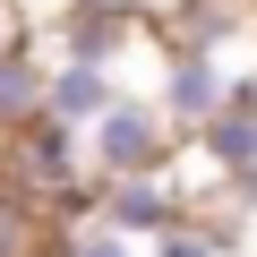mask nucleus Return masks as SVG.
<instances>
[{"label":"nucleus","instance_id":"f257e3e1","mask_svg":"<svg viewBox=\"0 0 257 257\" xmlns=\"http://www.w3.org/2000/svg\"><path fill=\"white\" fill-rule=\"evenodd\" d=\"M0 180H9L18 197H35L43 214L60 206H86V189H94V163H86V128H69V120H26V128H9V163H0Z\"/></svg>","mask_w":257,"mask_h":257},{"label":"nucleus","instance_id":"f03ea898","mask_svg":"<svg viewBox=\"0 0 257 257\" xmlns=\"http://www.w3.org/2000/svg\"><path fill=\"white\" fill-rule=\"evenodd\" d=\"M180 155H189V138L172 128V111L155 103V94H138L128 86L94 128H86V163H94V180H128V172H180Z\"/></svg>","mask_w":257,"mask_h":257},{"label":"nucleus","instance_id":"7ed1b4c3","mask_svg":"<svg viewBox=\"0 0 257 257\" xmlns=\"http://www.w3.org/2000/svg\"><path fill=\"white\" fill-rule=\"evenodd\" d=\"M86 206H94L111 231H128V240H155V231H172V223L189 214L180 172H128V180H94V189H86Z\"/></svg>","mask_w":257,"mask_h":257},{"label":"nucleus","instance_id":"20e7f679","mask_svg":"<svg viewBox=\"0 0 257 257\" xmlns=\"http://www.w3.org/2000/svg\"><path fill=\"white\" fill-rule=\"evenodd\" d=\"M128 86H120V69L111 60H86V52H52V120H69V128H94L111 103H120Z\"/></svg>","mask_w":257,"mask_h":257},{"label":"nucleus","instance_id":"39448f33","mask_svg":"<svg viewBox=\"0 0 257 257\" xmlns=\"http://www.w3.org/2000/svg\"><path fill=\"white\" fill-rule=\"evenodd\" d=\"M43 103H52V43H43V26H26L0 52V128L43 120Z\"/></svg>","mask_w":257,"mask_h":257},{"label":"nucleus","instance_id":"423d86ee","mask_svg":"<svg viewBox=\"0 0 257 257\" xmlns=\"http://www.w3.org/2000/svg\"><path fill=\"white\" fill-rule=\"evenodd\" d=\"M52 257H138V240L111 231L94 206H69V214H60V231H52Z\"/></svg>","mask_w":257,"mask_h":257},{"label":"nucleus","instance_id":"0eeeda50","mask_svg":"<svg viewBox=\"0 0 257 257\" xmlns=\"http://www.w3.org/2000/svg\"><path fill=\"white\" fill-rule=\"evenodd\" d=\"M155 257H231V231H223V223H206V214L189 206L172 231H155Z\"/></svg>","mask_w":257,"mask_h":257},{"label":"nucleus","instance_id":"6e6552de","mask_svg":"<svg viewBox=\"0 0 257 257\" xmlns=\"http://www.w3.org/2000/svg\"><path fill=\"white\" fill-rule=\"evenodd\" d=\"M35 26H52V18H138V26H155L163 9H172V0H35Z\"/></svg>","mask_w":257,"mask_h":257},{"label":"nucleus","instance_id":"1a4fd4ad","mask_svg":"<svg viewBox=\"0 0 257 257\" xmlns=\"http://www.w3.org/2000/svg\"><path fill=\"white\" fill-rule=\"evenodd\" d=\"M26 26H35V18H26V0H0V52H9Z\"/></svg>","mask_w":257,"mask_h":257},{"label":"nucleus","instance_id":"9d476101","mask_svg":"<svg viewBox=\"0 0 257 257\" xmlns=\"http://www.w3.org/2000/svg\"><path fill=\"white\" fill-rule=\"evenodd\" d=\"M0 163H9V128H0Z\"/></svg>","mask_w":257,"mask_h":257}]
</instances>
